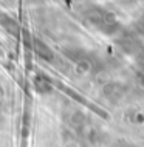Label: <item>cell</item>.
I'll return each instance as SVG.
<instances>
[{
  "instance_id": "obj_1",
  "label": "cell",
  "mask_w": 144,
  "mask_h": 147,
  "mask_svg": "<svg viewBox=\"0 0 144 147\" xmlns=\"http://www.w3.org/2000/svg\"><path fill=\"white\" fill-rule=\"evenodd\" d=\"M36 50H37V53L41 54V56H43L45 59H51V51L48 50L42 42H36Z\"/></svg>"
}]
</instances>
